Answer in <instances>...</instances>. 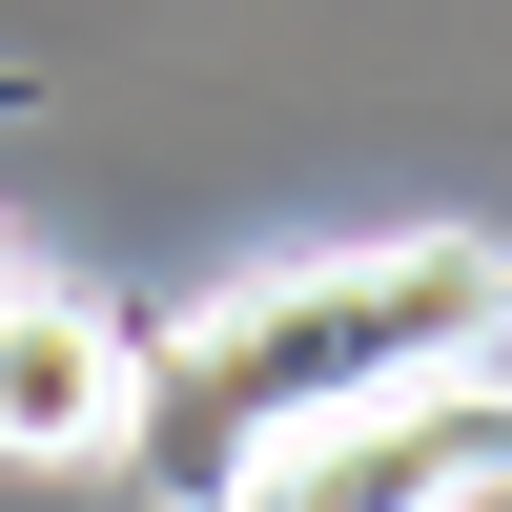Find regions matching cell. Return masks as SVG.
<instances>
[{
    "mask_svg": "<svg viewBox=\"0 0 512 512\" xmlns=\"http://www.w3.org/2000/svg\"><path fill=\"white\" fill-rule=\"evenodd\" d=\"M492 349H512V246L492 226L308 246V267L226 287L185 349H144V451H185V492H246L308 431H369V410H410V390H472Z\"/></svg>",
    "mask_w": 512,
    "mask_h": 512,
    "instance_id": "1",
    "label": "cell"
},
{
    "mask_svg": "<svg viewBox=\"0 0 512 512\" xmlns=\"http://www.w3.org/2000/svg\"><path fill=\"white\" fill-rule=\"evenodd\" d=\"M144 451V328L82 287H0V472H123Z\"/></svg>",
    "mask_w": 512,
    "mask_h": 512,
    "instance_id": "2",
    "label": "cell"
},
{
    "mask_svg": "<svg viewBox=\"0 0 512 512\" xmlns=\"http://www.w3.org/2000/svg\"><path fill=\"white\" fill-rule=\"evenodd\" d=\"M0 287H21V226H0Z\"/></svg>",
    "mask_w": 512,
    "mask_h": 512,
    "instance_id": "3",
    "label": "cell"
},
{
    "mask_svg": "<svg viewBox=\"0 0 512 512\" xmlns=\"http://www.w3.org/2000/svg\"><path fill=\"white\" fill-rule=\"evenodd\" d=\"M431 512H472V492H431Z\"/></svg>",
    "mask_w": 512,
    "mask_h": 512,
    "instance_id": "4",
    "label": "cell"
}]
</instances>
